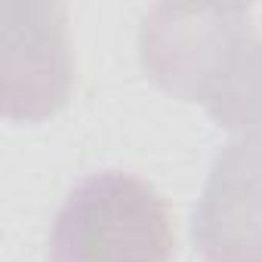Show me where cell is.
<instances>
[{"mask_svg": "<svg viewBox=\"0 0 262 262\" xmlns=\"http://www.w3.org/2000/svg\"><path fill=\"white\" fill-rule=\"evenodd\" d=\"M173 250L176 231L167 201L123 170L80 179L50 234L53 262H170Z\"/></svg>", "mask_w": 262, "mask_h": 262, "instance_id": "cell-1", "label": "cell"}, {"mask_svg": "<svg viewBox=\"0 0 262 262\" xmlns=\"http://www.w3.org/2000/svg\"><path fill=\"white\" fill-rule=\"evenodd\" d=\"M74 62L68 16L59 4H4V114L37 123L53 117L71 96Z\"/></svg>", "mask_w": 262, "mask_h": 262, "instance_id": "cell-2", "label": "cell"}, {"mask_svg": "<svg viewBox=\"0 0 262 262\" xmlns=\"http://www.w3.org/2000/svg\"><path fill=\"white\" fill-rule=\"evenodd\" d=\"M250 28L244 7H173L158 4L139 31L145 74L167 93L201 102L219 59Z\"/></svg>", "mask_w": 262, "mask_h": 262, "instance_id": "cell-3", "label": "cell"}, {"mask_svg": "<svg viewBox=\"0 0 262 262\" xmlns=\"http://www.w3.org/2000/svg\"><path fill=\"white\" fill-rule=\"evenodd\" d=\"M201 105L228 133L241 139L262 136V37L253 28L231 40Z\"/></svg>", "mask_w": 262, "mask_h": 262, "instance_id": "cell-5", "label": "cell"}, {"mask_svg": "<svg viewBox=\"0 0 262 262\" xmlns=\"http://www.w3.org/2000/svg\"><path fill=\"white\" fill-rule=\"evenodd\" d=\"M191 234L207 262H262V136L216 155Z\"/></svg>", "mask_w": 262, "mask_h": 262, "instance_id": "cell-4", "label": "cell"}]
</instances>
